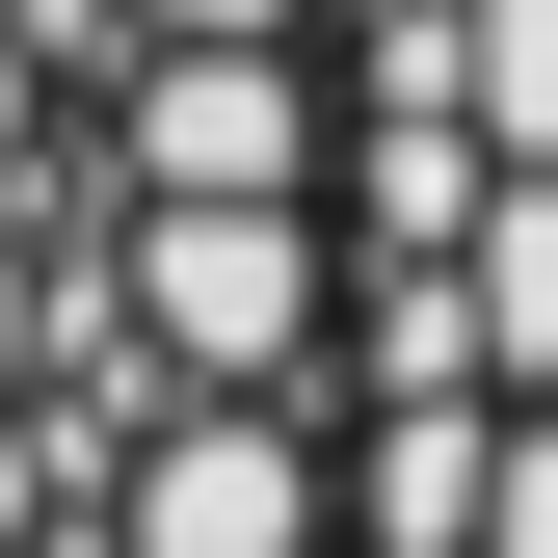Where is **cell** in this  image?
Returning <instances> with one entry per match:
<instances>
[{
	"instance_id": "1",
	"label": "cell",
	"mask_w": 558,
	"mask_h": 558,
	"mask_svg": "<svg viewBox=\"0 0 558 558\" xmlns=\"http://www.w3.org/2000/svg\"><path fill=\"white\" fill-rule=\"evenodd\" d=\"M0 558H345L319 0H0Z\"/></svg>"
},
{
	"instance_id": "2",
	"label": "cell",
	"mask_w": 558,
	"mask_h": 558,
	"mask_svg": "<svg viewBox=\"0 0 558 558\" xmlns=\"http://www.w3.org/2000/svg\"><path fill=\"white\" fill-rule=\"evenodd\" d=\"M345 53V558H558V0H319Z\"/></svg>"
}]
</instances>
